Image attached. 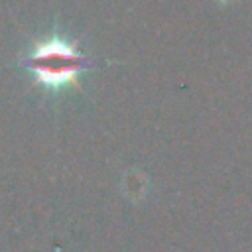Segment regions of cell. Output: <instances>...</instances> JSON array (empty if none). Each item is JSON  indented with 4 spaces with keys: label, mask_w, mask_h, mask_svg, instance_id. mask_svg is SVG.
<instances>
[{
    "label": "cell",
    "mask_w": 252,
    "mask_h": 252,
    "mask_svg": "<svg viewBox=\"0 0 252 252\" xmlns=\"http://www.w3.org/2000/svg\"><path fill=\"white\" fill-rule=\"evenodd\" d=\"M30 69L41 85L49 89H61L65 85L77 83L81 55L65 39L49 37L47 41L35 45L33 53L30 55Z\"/></svg>",
    "instance_id": "1"
}]
</instances>
